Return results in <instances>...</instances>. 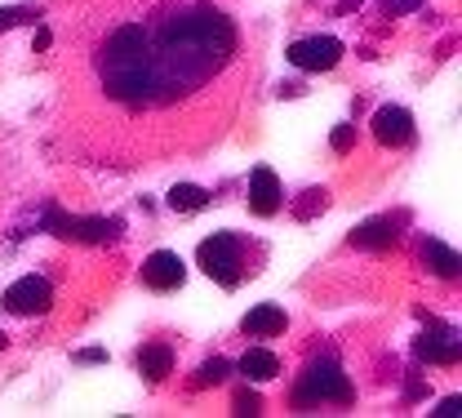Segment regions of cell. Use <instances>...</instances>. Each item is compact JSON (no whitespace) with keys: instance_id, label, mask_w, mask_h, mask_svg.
Returning a JSON list of instances; mask_svg holds the SVG:
<instances>
[{"instance_id":"1","label":"cell","mask_w":462,"mask_h":418,"mask_svg":"<svg viewBox=\"0 0 462 418\" xmlns=\"http://www.w3.org/2000/svg\"><path fill=\"white\" fill-rule=\"evenodd\" d=\"M240 54V27L214 0H147L98 36L89 67L98 94L125 112H161L214 85Z\"/></svg>"},{"instance_id":"2","label":"cell","mask_w":462,"mask_h":418,"mask_svg":"<svg viewBox=\"0 0 462 418\" xmlns=\"http://www.w3.org/2000/svg\"><path fill=\"white\" fill-rule=\"evenodd\" d=\"M258 263H263V245H254L245 232H214L200 240V272L223 290H236L245 276H254Z\"/></svg>"},{"instance_id":"3","label":"cell","mask_w":462,"mask_h":418,"mask_svg":"<svg viewBox=\"0 0 462 418\" xmlns=\"http://www.w3.org/2000/svg\"><path fill=\"white\" fill-rule=\"evenodd\" d=\"M351 405L356 401V387L346 383L343 365L334 357H320L311 360L307 369H302V378H298V387H293V405L298 410H311V405Z\"/></svg>"},{"instance_id":"4","label":"cell","mask_w":462,"mask_h":418,"mask_svg":"<svg viewBox=\"0 0 462 418\" xmlns=\"http://www.w3.org/2000/svg\"><path fill=\"white\" fill-rule=\"evenodd\" d=\"M343 41H334V36H311V41L289 45V62L302 67V71H329V67L343 62Z\"/></svg>"},{"instance_id":"5","label":"cell","mask_w":462,"mask_h":418,"mask_svg":"<svg viewBox=\"0 0 462 418\" xmlns=\"http://www.w3.org/2000/svg\"><path fill=\"white\" fill-rule=\"evenodd\" d=\"M182 281H187V263H182L173 249H156V254L143 263V285L156 290V294L182 290Z\"/></svg>"},{"instance_id":"6","label":"cell","mask_w":462,"mask_h":418,"mask_svg":"<svg viewBox=\"0 0 462 418\" xmlns=\"http://www.w3.org/2000/svg\"><path fill=\"white\" fill-rule=\"evenodd\" d=\"M50 302H54V290H50L45 276H23V281H14V285L5 290V307H9L14 316H36V311H45Z\"/></svg>"},{"instance_id":"7","label":"cell","mask_w":462,"mask_h":418,"mask_svg":"<svg viewBox=\"0 0 462 418\" xmlns=\"http://www.w3.org/2000/svg\"><path fill=\"white\" fill-rule=\"evenodd\" d=\"M50 228L62 240H89V245H103V240H112L120 232L116 218H71V214H58V209L50 214Z\"/></svg>"},{"instance_id":"8","label":"cell","mask_w":462,"mask_h":418,"mask_svg":"<svg viewBox=\"0 0 462 418\" xmlns=\"http://www.w3.org/2000/svg\"><path fill=\"white\" fill-rule=\"evenodd\" d=\"M281 205H285V191H281L276 170L272 165H254V174H249V209L258 218H272V214H281Z\"/></svg>"},{"instance_id":"9","label":"cell","mask_w":462,"mask_h":418,"mask_svg":"<svg viewBox=\"0 0 462 418\" xmlns=\"http://www.w3.org/2000/svg\"><path fill=\"white\" fill-rule=\"evenodd\" d=\"M374 134H378V143H387V147H404V143L413 138V116H409L404 107H378V112H374Z\"/></svg>"},{"instance_id":"10","label":"cell","mask_w":462,"mask_h":418,"mask_svg":"<svg viewBox=\"0 0 462 418\" xmlns=\"http://www.w3.org/2000/svg\"><path fill=\"white\" fill-rule=\"evenodd\" d=\"M289 316L285 307H276V302H258L249 316H245V334L249 339H276V334H285Z\"/></svg>"},{"instance_id":"11","label":"cell","mask_w":462,"mask_h":418,"mask_svg":"<svg viewBox=\"0 0 462 418\" xmlns=\"http://www.w3.org/2000/svg\"><path fill=\"white\" fill-rule=\"evenodd\" d=\"M418 357L431 360V365H454L462 357V339L454 330H440V334H422L418 339Z\"/></svg>"},{"instance_id":"12","label":"cell","mask_w":462,"mask_h":418,"mask_svg":"<svg viewBox=\"0 0 462 418\" xmlns=\"http://www.w3.org/2000/svg\"><path fill=\"white\" fill-rule=\"evenodd\" d=\"M396 240H401V218H369L365 228L351 232V245H360V249H387Z\"/></svg>"},{"instance_id":"13","label":"cell","mask_w":462,"mask_h":418,"mask_svg":"<svg viewBox=\"0 0 462 418\" xmlns=\"http://www.w3.org/2000/svg\"><path fill=\"white\" fill-rule=\"evenodd\" d=\"M138 369H143L152 383H161V378L173 369L170 343H143V348H138Z\"/></svg>"},{"instance_id":"14","label":"cell","mask_w":462,"mask_h":418,"mask_svg":"<svg viewBox=\"0 0 462 418\" xmlns=\"http://www.w3.org/2000/svg\"><path fill=\"white\" fill-rule=\"evenodd\" d=\"M236 369H240L245 378H254V383H267V378H276V374H281V357H272V352L254 348V352H245V357L236 360Z\"/></svg>"},{"instance_id":"15","label":"cell","mask_w":462,"mask_h":418,"mask_svg":"<svg viewBox=\"0 0 462 418\" xmlns=\"http://www.w3.org/2000/svg\"><path fill=\"white\" fill-rule=\"evenodd\" d=\"M422 263H427L436 276H458L462 272L458 254H454L449 245H440V240H422Z\"/></svg>"},{"instance_id":"16","label":"cell","mask_w":462,"mask_h":418,"mask_svg":"<svg viewBox=\"0 0 462 418\" xmlns=\"http://www.w3.org/2000/svg\"><path fill=\"white\" fill-rule=\"evenodd\" d=\"M165 200H170V209H178V214H196V209L209 205V191L196 187V182H178V187H170Z\"/></svg>"},{"instance_id":"17","label":"cell","mask_w":462,"mask_h":418,"mask_svg":"<svg viewBox=\"0 0 462 418\" xmlns=\"http://www.w3.org/2000/svg\"><path fill=\"white\" fill-rule=\"evenodd\" d=\"M325 205H329V191H325V187H307V191H302V200L293 205V218H298V223H307V218H316Z\"/></svg>"},{"instance_id":"18","label":"cell","mask_w":462,"mask_h":418,"mask_svg":"<svg viewBox=\"0 0 462 418\" xmlns=\"http://www.w3.org/2000/svg\"><path fill=\"white\" fill-rule=\"evenodd\" d=\"M231 369H236V365H231V360H223V357L205 360V365L196 369V387H218V383H227Z\"/></svg>"},{"instance_id":"19","label":"cell","mask_w":462,"mask_h":418,"mask_svg":"<svg viewBox=\"0 0 462 418\" xmlns=\"http://www.w3.org/2000/svg\"><path fill=\"white\" fill-rule=\"evenodd\" d=\"M329 147H334L338 156L351 152V147H356V125H338V129H334V138H329Z\"/></svg>"},{"instance_id":"20","label":"cell","mask_w":462,"mask_h":418,"mask_svg":"<svg viewBox=\"0 0 462 418\" xmlns=\"http://www.w3.org/2000/svg\"><path fill=\"white\" fill-rule=\"evenodd\" d=\"M27 18H36V9H0V32H9V27H18Z\"/></svg>"},{"instance_id":"21","label":"cell","mask_w":462,"mask_h":418,"mask_svg":"<svg viewBox=\"0 0 462 418\" xmlns=\"http://www.w3.org/2000/svg\"><path fill=\"white\" fill-rule=\"evenodd\" d=\"M258 392H236V414H258Z\"/></svg>"},{"instance_id":"22","label":"cell","mask_w":462,"mask_h":418,"mask_svg":"<svg viewBox=\"0 0 462 418\" xmlns=\"http://www.w3.org/2000/svg\"><path fill=\"white\" fill-rule=\"evenodd\" d=\"M418 5H422V0H383V9H387L392 18H396V14H409V9H418Z\"/></svg>"},{"instance_id":"23","label":"cell","mask_w":462,"mask_h":418,"mask_svg":"<svg viewBox=\"0 0 462 418\" xmlns=\"http://www.w3.org/2000/svg\"><path fill=\"white\" fill-rule=\"evenodd\" d=\"M436 414H462V396H449V401H440V410H436Z\"/></svg>"},{"instance_id":"24","label":"cell","mask_w":462,"mask_h":418,"mask_svg":"<svg viewBox=\"0 0 462 418\" xmlns=\"http://www.w3.org/2000/svg\"><path fill=\"white\" fill-rule=\"evenodd\" d=\"M0 348H5V334H0Z\"/></svg>"}]
</instances>
